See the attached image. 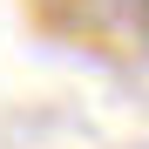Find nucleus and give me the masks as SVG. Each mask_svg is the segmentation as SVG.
<instances>
[]
</instances>
